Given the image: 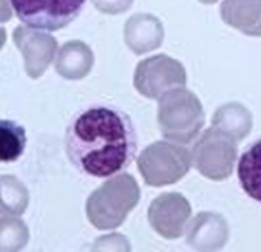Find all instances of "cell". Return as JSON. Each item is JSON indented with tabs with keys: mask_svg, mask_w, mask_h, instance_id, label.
Returning <instances> with one entry per match:
<instances>
[{
	"mask_svg": "<svg viewBox=\"0 0 261 252\" xmlns=\"http://www.w3.org/2000/svg\"><path fill=\"white\" fill-rule=\"evenodd\" d=\"M66 157L81 173L107 178L132 164L138 135L132 117L111 104H94L78 112L64 137Z\"/></svg>",
	"mask_w": 261,
	"mask_h": 252,
	"instance_id": "obj_1",
	"label": "cell"
},
{
	"mask_svg": "<svg viewBox=\"0 0 261 252\" xmlns=\"http://www.w3.org/2000/svg\"><path fill=\"white\" fill-rule=\"evenodd\" d=\"M140 188L132 175L112 177L91 193L86 204L87 218L93 227L110 231L121 226L138 205Z\"/></svg>",
	"mask_w": 261,
	"mask_h": 252,
	"instance_id": "obj_2",
	"label": "cell"
},
{
	"mask_svg": "<svg viewBox=\"0 0 261 252\" xmlns=\"http://www.w3.org/2000/svg\"><path fill=\"white\" fill-rule=\"evenodd\" d=\"M157 120L163 137L177 144H189L200 134L205 114L196 94L185 87H177L158 99Z\"/></svg>",
	"mask_w": 261,
	"mask_h": 252,
	"instance_id": "obj_3",
	"label": "cell"
},
{
	"mask_svg": "<svg viewBox=\"0 0 261 252\" xmlns=\"http://www.w3.org/2000/svg\"><path fill=\"white\" fill-rule=\"evenodd\" d=\"M191 164L189 149L165 140L148 145L138 158V168L143 180L154 187L176 183L189 172Z\"/></svg>",
	"mask_w": 261,
	"mask_h": 252,
	"instance_id": "obj_4",
	"label": "cell"
},
{
	"mask_svg": "<svg viewBox=\"0 0 261 252\" xmlns=\"http://www.w3.org/2000/svg\"><path fill=\"white\" fill-rule=\"evenodd\" d=\"M237 154L236 140L212 126L194 144L191 162L204 177L223 181L233 173Z\"/></svg>",
	"mask_w": 261,
	"mask_h": 252,
	"instance_id": "obj_5",
	"label": "cell"
},
{
	"mask_svg": "<svg viewBox=\"0 0 261 252\" xmlns=\"http://www.w3.org/2000/svg\"><path fill=\"white\" fill-rule=\"evenodd\" d=\"M87 0H10L18 19L35 30L59 31L70 24Z\"/></svg>",
	"mask_w": 261,
	"mask_h": 252,
	"instance_id": "obj_6",
	"label": "cell"
},
{
	"mask_svg": "<svg viewBox=\"0 0 261 252\" xmlns=\"http://www.w3.org/2000/svg\"><path fill=\"white\" fill-rule=\"evenodd\" d=\"M186 79V70L180 61L160 53L138 64L134 73V87L145 98L160 99L166 92L185 87Z\"/></svg>",
	"mask_w": 261,
	"mask_h": 252,
	"instance_id": "obj_7",
	"label": "cell"
},
{
	"mask_svg": "<svg viewBox=\"0 0 261 252\" xmlns=\"http://www.w3.org/2000/svg\"><path fill=\"white\" fill-rule=\"evenodd\" d=\"M191 216V205L178 192H165L148 208V220L160 236L167 239L180 238Z\"/></svg>",
	"mask_w": 261,
	"mask_h": 252,
	"instance_id": "obj_8",
	"label": "cell"
},
{
	"mask_svg": "<svg viewBox=\"0 0 261 252\" xmlns=\"http://www.w3.org/2000/svg\"><path fill=\"white\" fill-rule=\"evenodd\" d=\"M13 41L23 55L25 73L32 79L40 78L45 73L58 51V42L54 36L28 25L15 27Z\"/></svg>",
	"mask_w": 261,
	"mask_h": 252,
	"instance_id": "obj_9",
	"label": "cell"
},
{
	"mask_svg": "<svg viewBox=\"0 0 261 252\" xmlns=\"http://www.w3.org/2000/svg\"><path fill=\"white\" fill-rule=\"evenodd\" d=\"M186 242L199 251H216L226 246L229 227L226 219L217 213H199L185 228Z\"/></svg>",
	"mask_w": 261,
	"mask_h": 252,
	"instance_id": "obj_10",
	"label": "cell"
},
{
	"mask_svg": "<svg viewBox=\"0 0 261 252\" xmlns=\"http://www.w3.org/2000/svg\"><path fill=\"white\" fill-rule=\"evenodd\" d=\"M163 25L157 17L147 13L132 15L125 23L124 37L133 52L145 53L160 47L163 42Z\"/></svg>",
	"mask_w": 261,
	"mask_h": 252,
	"instance_id": "obj_11",
	"label": "cell"
},
{
	"mask_svg": "<svg viewBox=\"0 0 261 252\" xmlns=\"http://www.w3.org/2000/svg\"><path fill=\"white\" fill-rule=\"evenodd\" d=\"M94 63L92 50L83 41L73 40L59 48L55 59L56 73L68 80H79L88 75Z\"/></svg>",
	"mask_w": 261,
	"mask_h": 252,
	"instance_id": "obj_12",
	"label": "cell"
},
{
	"mask_svg": "<svg viewBox=\"0 0 261 252\" xmlns=\"http://www.w3.org/2000/svg\"><path fill=\"white\" fill-rule=\"evenodd\" d=\"M221 17L244 35L261 37V0H223Z\"/></svg>",
	"mask_w": 261,
	"mask_h": 252,
	"instance_id": "obj_13",
	"label": "cell"
},
{
	"mask_svg": "<svg viewBox=\"0 0 261 252\" xmlns=\"http://www.w3.org/2000/svg\"><path fill=\"white\" fill-rule=\"evenodd\" d=\"M212 122L213 127L231 136L237 143L251 132L254 125L251 112L239 102H231L219 107Z\"/></svg>",
	"mask_w": 261,
	"mask_h": 252,
	"instance_id": "obj_14",
	"label": "cell"
},
{
	"mask_svg": "<svg viewBox=\"0 0 261 252\" xmlns=\"http://www.w3.org/2000/svg\"><path fill=\"white\" fill-rule=\"evenodd\" d=\"M242 190L256 203L261 204V139L246 148L237 164Z\"/></svg>",
	"mask_w": 261,
	"mask_h": 252,
	"instance_id": "obj_15",
	"label": "cell"
},
{
	"mask_svg": "<svg viewBox=\"0 0 261 252\" xmlns=\"http://www.w3.org/2000/svg\"><path fill=\"white\" fill-rule=\"evenodd\" d=\"M30 203V192L24 183L10 175L0 176V214L22 215Z\"/></svg>",
	"mask_w": 261,
	"mask_h": 252,
	"instance_id": "obj_16",
	"label": "cell"
},
{
	"mask_svg": "<svg viewBox=\"0 0 261 252\" xmlns=\"http://www.w3.org/2000/svg\"><path fill=\"white\" fill-rule=\"evenodd\" d=\"M27 135L22 125L12 120H0V162L18 160L24 152Z\"/></svg>",
	"mask_w": 261,
	"mask_h": 252,
	"instance_id": "obj_17",
	"label": "cell"
},
{
	"mask_svg": "<svg viewBox=\"0 0 261 252\" xmlns=\"http://www.w3.org/2000/svg\"><path fill=\"white\" fill-rule=\"evenodd\" d=\"M28 239L30 232L22 219L10 215L0 219V252L19 251Z\"/></svg>",
	"mask_w": 261,
	"mask_h": 252,
	"instance_id": "obj_18",
	"label": "cell"
},
{
	"mask_svg": "<svg viewBox=\"0 0 261 252\" xmlns=\"http://www.w3.org/2000/svg\"><path fill=\"white\" fill-rule=\"evenodd\" d=\"M97 10L105 14H121L129 10L134 0H92Z\"/></svg>",
	"mask_w": 261,
	"mask_h": 252,
	"instance_id": "obj_19",
	"label": "cell"
},
{
	"mask_svg": "<svg viewBox=\"0 0 261 252\" xmlns=\"http://www.w3.org/2000/svg\"><path fill=\"white\" fill-rule=\"evenodd\" d=\"M12 5L10 0H0V23L9 22L12 19Z\"/></svg>",
	"mask_w": 261,
	"mask_h": 252,
	"instance_id": "obj_20",
	"label": "cell"
},
{
	"mask_svg": "<svg viewBox=\"0 0 261 252\" xmlns=\"http://www.w3.org/2000/svg\"><path fill=\"white\" fill-rule=\"evenodd\" d=\"M5 41H7V32H5L4 28L0 27V50H2L3 46H4Z\"/></svg>",
	"mask_w": 261,
	"mask_h": 252,
	"instance_id": "obj_21",
	"label": "cell"
},
{
	"mask_svg": "<svg viewBox=\"0 0 261 252\" xmlns=\"http://www.w3.org/2000/svg\"><path fill=\"white\" fill-rule=\"evenodd\" d=\"M200 3H204V4H214V3H217L218 0H199Z\"/></svg>",
	"mask_w": 261,
	"mask_h": 252,
	"instance_id": "obj_22",
	"label": "cell"
}]
</instances>
